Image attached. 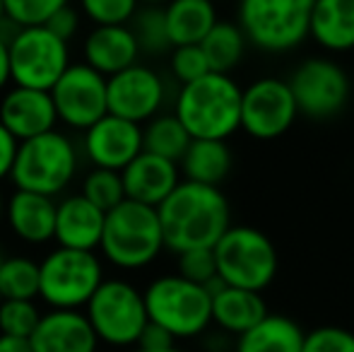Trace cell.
Listing matches in <instances>:
<instances>
[{
    "instance_id": "4316f807",
    "label": "cell",
    "mask_w": 354,
    "mask_h": 352,
    "mask_svg": "<svg viewBox=\"0 0 354 352\" xmlns=\"http://www.w3.org/2000/svg\"><path fill=\"white\" fill-rule=\"evenodd\" d=\"M201 51L207 61L210 73L229 75L234 68L241 63L246 51V39H243L239 24L234 22H217L201 44Z\"/></svg>"
},
{
    "instance_id": "ab89813d",
    "label": "cell",
    "mask_w": 354,
    "mask_h": 352,
    "mask_svg": "<svg viewBox=\"0 0 354 352\" xmlns=\"http://www.w3.org/2000/svg\"><path fill=\"white\" fill-rule=\"evenodd\" d=\"M17 145L19 142L0 126V178L10 176V169H12L15 155H17Z\"/></svg>"
},
{
    "instance_id": "7bdbcfd3",
    "label": "cell",
    "mask_w": 354,
    "mask_h": 352,
    "mask_svg": "<svg viewBox=\"0 0 354 352\" xmlns=\"http://www.w3.org/2000/svg\"><path fill=\"white\" fill-rule=\"evenodd\" d=\"M3 17H5V12H3V3H0V24H3Z\"/></svg>"
},
{
    "instance_id": "cb8c5ba5",
    "label": "cell",
    "mask_w": 354,
    "mask_h": 352,
    "mask_svg": "<svg viewBox=\"0 0 354 352\" xmlns=\"http://www.w3.org/2000/svg\"><path fill=\"white\" fill-rule=\"evenodd\" d=\"M217 12L207 0H176L164 10L169 46H201L217 24Z\"/></svg>"
},
{
    "instance_id": "603a6c76",
    "label": "cell",
    "mask_w": 354,
    "mask_h": 352,
    "mask_svg": "<svg viewBox=\"0 0 354 352\" xmlns=\"http://www.w3.org/2000/svg\"><path fill=\"white\" fill-rule=\"evenodd\" d=\"M5 212H8L10 230L19 239L29 241V244H44V241L53 239V227H56V203H53V198L17 191L10 198Z\"/></svg>"
},
{
    "instance_id": "9c48e42d",
    "label": "cell",
    "mask_w": 354,
    "mask_h": 352,
    "mask_svg": "<svg viewBox=\"0 0 354 352\" xmlns=\"http://www.w3.org/2000/svg\"><path fill=\"white\" fill-rule=\"evenodd\" d=\"M84 316L97 340L116 348L138 345V338L147 326L142 292L126 280H104L87 302Z\"/></svg>"
},
{
    "instance_id": "ffe728a7",
    "label": "cell",
    "mask_w": 354,
    "mask_h": 352,
    "mask_svg": "<svg viewBox=\"0 0 354 352\" xmlns=\"http://www.w3.org/2000/svg\"><path fill=\"white\" fill-rule=\"evenodd\" d=\"M138 53V39L133 29L128 27H97L87 39H84V58L94 73L99 75H118L126 68L136 66Z\"/></svg>"
},
{
    "instance_id": "d590c367",
    "label": "cell",
    "mask_w": 354,
    "mask_h": 352,
    "mask_svg": "<svg viewBox=\"0 0 354 352\" xmlns=\"http://www.w3.org/2000/svg\"><path fill=\"white\" fill-rule=\"evenodd\" d=\"M138 29L136 34L138 46L140 48H149V51H164L169 46L167 39V24H164V10H142L138 12Z\"/></svg>"
},
{
    "instance_id": "1f68e13d",
    "label": "cell",
    "mask_w": 354,
    "mask_h": 352,
    "mask_svg": "<svg viewBox=\"0 0 354 352\" xmlns=\"http://www.w3.org/2000/svg\"><path fill=\"white\" fill-rule=\"evenodd\" d=\"M63 0H5L3 12L10 22L19 24L22 29L46 27Z\"/></svg>"
},
{
    "instance_id": "d6a6232c",
    "label": "cell",
    "mask_w": 354,
    "mask_h": 352,
    "mask_svg": "<svg viewBox=\"0 0 354 352\" xmlns=\"http://www.w3.org/2000/svg\"><path fill=\"white\" fill-rule=\"evenodd\" d=\"M82 10L97 27H126V22L138 12L133 0H87Z\"/></svg>"
},
{
    "instance_id": "5b68a950",
    "label": "cell",
    "mask_w": 354,
    "mask_h": 352,
    "mask_svg": "<svg viewBox=\"0 0 354 352\" xmlns=\"http://www.w3.org/2000/svg\"><path fill=\"white\" fill-rule=\"evenodd\" d=\"M147 321L164 328L174 340L196 338L212 324V299L205 287L181 275H162L142 292Z\"/></svg>"
},
{
    "instance_id": "8fae6325",
    "label": "cell",
    "mask_w": 354,
    "mask_h": 352,
    "mask_svg": "<svg viewBox=\"0 0 354 352\" xmlns=\"http://www.w3.org/2000/svg\"><path fill=\"white\" fill-rule=\"evenodd\" d=\"M8 53L10 80L24 89L51 92V87L71 68L68 44L53 37L46 27L22 29L15 34V39L8 44Z\"/></svg>"
},
{
    "instance_id": "52a82bcc",
    "label": "cell",
    "mask_w": 354,
    "mask_h": 352,
    "mask_svg": "<svg viewBox=\"0 0 354 352\" xmlns=\"http://www.w3.org/2000/svg\"><path fill=\"white\" fill-rule=\"evenodd\" d=\"M311 0H246L239 29L246 44L268 53H287L308 39Z\"/></svg>"
},
{
    "instance_id": "bcb514c9",
    "label": "cell",
    "mask_w": 354,
    "mask_h": 352,
    "mask_svg": "<svg viewBox=\"0 0 354 352\" xmlns=\"http://www.w3.org/2000/svg\"><path fill=\"white\" fill-rule=\"evenodd\" d=\"M0 266H3V256H0Z\"/></svg>"
},
{
    "instance_id": "8992f818",
    "label": "cell",
    "mask_w": 354,
    "mask_h": 352,
    "mask_svg": "<svg viewBox=\"0 0 354 352\" xmlns=\"http://www.w3.org/2000/svg\"><path fill=\"white\" fill-rule=\"evenodd\" d=\"M77 169V152L66 136L51 131L17 145L12 176L17 191L53 198L73 181Z\"/></svg>"
},
{
    "instance_id": "f6af8a7d",
    "label": "cell",
    "mask_w": 354,
    "mask_h": 352,
    "mask_svg": "<svg viewBox=\"0 0 354 352\" xmlns=\"http://www.w3.org/2000/svg\"><path fill=\"white\" fill-rule=\"evenodd\" d=\"M0 217H3V196H0Z\"/></svg>"
},
{
    "instance_id": "e575fe53",
    "label": "cell",
    "mask_w": 354,
    "mask_h": 352,
    "mask_svg": "<svg viewBox=\"0 0 354 352\" xmlns=\"http://www.w3.org/2000/svg\"><path fill=\"white\" fill-rule=\"evenodd\" d=\"M183 280L193 285L205 287L212 277H217V266H214L212 249H193L186 254H178V272Z\"/></svg>"
},
{
    "instance_id": "44dd1931",
    "label": "cell",
    "mask_w": 354,
    "mask_h": 352,
    "mask_svg": "<svg viewBox=\"0 0 354 352\" xmlns=\"http://www.w3.org/2000/svg\"><path fill=\"white\" fill-rule=\"evenodd\" d=\"M308 37L321 48L345 53L354 48V0H318L311 3Z\"/></svg>"
},
{
    "instance_id": "484cf974",
    "label": "cell",
    "mask_w": 354,
    "mask_h": 352,
    "mask_svg": "<svg viewBox=\"0 0 354 352\" xmlns=\"http://www.w3.org/2000/svg\"><path fill=\"white\" fill-rule=\"evenodd\" d=\"M181 169L186 181L219 188L232 172V150L224 140H191L181 157Z\"/></svg>"
},
{
    "instance_id": "f1b7e54d",
    "label": "cell",
    "mask_w": 354,
    "mask_h": 352,
    "mask_svg": "<svg viewBox=\"0 0 354 352\" xmlns=\"http://www.w3.org/2000/svg\"><path fill=\"white\" fill-rule=\"evenodd\" d=\"M39 295V263L32 259H3L0 266V297L32 302Z\"/></svg>"
},
{
    "instance_id": "e0dca14e",
    "label": "cell",
    "mask_w": 354,
    "mask_h": 352,
    "mask_svg": "<svg viewBox=\"0 0 354 352\" xmlns=\"http://www.w3.org/2000/svg\"><path fill=\"white\" fill-rule=\"evenodd\" d=\"M121 181L126 201L140 203V205L154 207V210L181 183L178 181V165L162 160V157L147 155V152H140L121 172Z\"/></svg>"
},
{
    "instance_id": "ac0fdd59",
    "label": "cell",
    "mask_w": 354,
    "mask_h": 352,
    "mask_svg": "<svg viewBox=\"0 0 354 352\" xmlns=\"http://www.w3.org/2000/svg\"><path fill=\"white\" fill-rule=\"evenodd\" d=\"M97 335L87 316L80 311H51L44 314L29 338L34 352H94Z\"/></svg>"
},
{
    "instance_id": "4dcf8cb0",
    "label": "cell",
    "mask_w": 354,
    "mask_h": 352,
    "mask_svg": "<svg viewBox=\"0 0 354 352\" xmlns=\"http://www.w3.org/2000/svg\"><path fill=\"white\" fill-rule=\"evenodd\" d=\"M39 321H41V314L34 302L3 299L0 304V335L29 340L37 331Z\"/></svg>"
},
{
    "instance_id": "5bb4252c",
    "label": "cell",
    "mask_w": 354,
    "mask_h": 352,
    "mask_svg": "<svg viewBox=\"0 0 354 352\" xmlns=\"http://www.w3.org/2000/svg\"><path fill=\"white\" fill-rule=\"evenodd\" d=\"M164 102V82L152 68L131 66L106 80V111L109 116L123 118L136 126L152 121Z\"/></svg>"
},
{
    "instance_id": "7a4b0ae2",
    "label": "cell",
    "mask_w": 354,
    "mask_h": 352,
    "mask_svg": "<svg viewBox=\"0 0 354 352\" xmlns=\"http://www.w3.org/2000/svg\"><path fill=\"white\" fill-rule=\"evenodd\" d=\"M174 116L181 121L191 140L227 142V138L241 128V87L229 75L207 73L181 87Z\"/></svg>"
},
{
    "instance_id": "8d00e7d4",
    "label": "cell",
    "mask_w": 354,
    "mask_h": 352,
    "mask_svg": "<svg viewBox=\"0 0 354 352\" xmlns=\"http://www.w3.org/2000/svg\"><path fill=\"white\" fill-rule=\"evenodd\" d=\"M171 73L178 82L183 85H191V82L201 80L210 73L207 68V61L203 56L201 46H181L174 48L171 53Z\"/></svg>"
},
{
    "instance_id": "7c38bea8",
    "label": "cell",
    "mask_w": 354,
    "mask_h": 352,
    "mask_svg": "<svg viewBox=\"0 0 354 352\" xmlns=\"http://www.w3.org/2000/svg\"><path fill=\"white\" fill-rule=\"evenodd\" d=\"M297 118V104L282 77H261L241 89V128L253 140H277Z\"/></svg>"
},
{
    "instance_id": "83f0119b",
    "label": "cell",
    "mask_w": 354,
    "mask_h": 352,
    "mask_svg": "<svg viewBox=\"0 0 354 352\" xmlns=\"http://www.w3.org/2000/svg\"><path fill=\"white\" fill-rule=\"evenodd\" d=\"M191 145V136L174 113L154 116L142 131V152L178 165Z\"/></svg>"
},
{
    "instance_id": "7402d4cb",
    "label": "cell",
    "mask_w": 354,
    "mask_h": 352,
    "mask_svg": "<svg viewBox=\"0 0 354 352\" xmlns=\"http://www.w3.org/2000/svg\"><path fill=\"white\" fill-rule=\"evenodd\" d=\"M212 299V324H217L224 333L243 335L256 324H261L270 311L268 302L261 292L236 290V287H224Z\"/></svg>"
},
{
    "instance_id": "30bf717a",
    "label": "cell",
    "mask_w": 354,
    "mask_h": 352,
    "mask_svg": "<svg viewBox=\"0 0 354 352\" xmlns=\"http://www.w3.org/2000/svg\"><path fill=\"white\" fill-rule=\"evenodd\" d=\"M299 116L328 121L345 111L352 94L347 71L330 58H306L287 80Z\"/></svg>"
},
{
    "instance_id": "74e56055",
    "label": "cell",
    "mask_w": 354,
    "mask_h": 352,
    "mask_svg": "<svg viewBox=\"0 0 354 352\" xmlns=\"http://www.w3.org/2000/svg\"><path fill=\"white\" fill-rule=\"evenodd\" d=\"M77 24H80L77 12H75L71 5L63 3L61 8H58L56 12H53V17L48 19L46 29L53 34V37H58L61 41H66V44H68V39H71L73 34L77 32Z\"/></svg>"
},
{
    "instance_id": "f35d334b",
    "label": "cell",
    "mask_w": 354,
    "mask_h": 352,
    "mask_svg": "<svg viewBox=\"0 0 354 352\" xmlns=\"http://www.w3.org/2000/svg\"><path fill=\"white\" fill-rule=\"evenodd\" d=\"M174 343H176V340H174L171 335L167 333V331L159 328V326H154V324H149V321H147V326L142 328L140 338H138V345H140L142 352H164V350H171V348H176Z\"/></svg>"
},
{
    "instance_id": "f546056e",
    "label": "cell",
    "mask_w": 354,
    "mask_h": 352,
    "mask_svg": "<svg viewBox=\"0 0 354 352\" xmlns=\"http://www.w3.org/2000/svg\"><path fill=\"white\" fill-rule=\"evenodd\" d=\"M80 196L106 215L109 210H113V207L126 201L121 174H118V172H109V169H94L92 174H87V178H84L82 193H80Z\"/></svg>"
},
{
    "instance_id": "d6986e66",
    "label": "cell",
    "mask_w": 354,
    "mask_h": 352,
    "mask_svg": "<svg viewBox=\"0 0 354 352\" xmlns=\"http://www.w3.org/2000/svg\"><path fill=\"white\" fill-rule=\"evenodd\" d=\"M104 232V212L97 210L82 196H71L56 205V227L53 239H58L61 249L92 251L99 246Z\"/></svg>"
},
{
    "instance_id": "ba28073f",
    "label": "cell",
    "mask_w": 354,
    "mask_h": 352,
    "mask_svg": "<svg viewBox=\"0 0 354 352\" xmlns=\"http://www.w3.org/2000/svg\"><path fill=\"white\" fill-rule=\"evenodd\" d=\"M104 282V270L92 251L58 249L39 266V295L58 311H77Z\"/></svg>"
},
{
    "instance_id": "b9f144b4",
    "label": "cell",
    "mask_w": 354,
    "mask_h": 352,
    "mask_svg": "<svg viewBox=\"0 0 354 352\" xmlns=\"http://www.w3.org/2000/svg\"><path fill=\"white\" fill-rule=\"evenodd\" d=\"M10 82V53H8V41L0 37V89Z\"/></svg>"
},
{
    "instance_id": "d4e9b609",
    "label": "cell",
    "mask_w": 354,
    "mask_h": 352,
    "mask_svg": "<svg viewBox=\"0 0 354 352\" xmlns=\"http://www.w3.org/2000/svg\"><path fill=\"white\" fill-rule=\"evenodd\" d=\"M304 328L282 314H268L261 324L236 338L234 352H301Z\"/></svg>"
},
{
    "instance_id": "277c9868",
    "label": "cell",
    "mask_w": 354,
    "mask_h": 352,
    "mask_svg": "<svg viewBox=\"0 0 354 352\" xmlns=\"http://www.w3.org/2000/svg\"><path fill=\"white\" fill-rule=\"evenodd\" d=\"M99 246L104 256L118 268L138 270L149 266L164 249L157 210L140 203L123 201L104 215Z\"/></svg>"
},
{
    "instance_id": "ee69618b",
    "label": "cell",
    "mask_w": 354,
    "mask_h": 352,
    "mask_svg": "<svg viewBox=\"0 0 354 352\" xmlns=\"http://www.w3.org/2000/svg\"><path fill=\"white\" fill-rule=\"evenodd\" d=\"M138 352H142V350H138ZM164 352H183V350H178V348H171V350H164Z\"/></svg>"
},
{
    "instance_id": "2e32d148",
    "label": "cell",
    "mask_w": 354,
    "mask_h": 352,
    "mask_svg": "<svg viewBox=\"0 0 354 352\" xmlns=\"http://www.w3.org/2000/svg\"><path fill=\"white\" fill-rule=\"evenodd\" d=\"M56 118V109L48 92L15 87L0 102V126L17 142L51 133Z\"/></svg>"
},
{
    "instance_id": "836d02e7",
    "label": "cell",
    "mask_w": 354,
    "mask_h": 352,
    "mask_svg": "<svg viewBox=\"0 0 354 352\" xmlns=\"http://www.w3.org/2000/svg\"><path fill=\"white\" fill-rule=\"evenodd\" d=\"M301 352H354V333L340 326H321L304 335Z\"/></svg>"
},
{
    "instance_id": "4fadbf2b",
    "label": "cell",
    "mask_w": 354,
    "mask_h": 352,
    "mask_svg": "<svg viewBox=\"0 0 354 352\" xmlns=\"http://www.w3.org/2000/svg\"><path fill=\"white\" fill-rule=\"evenodd\" d=\"M56 116L73 128H92L106 116V77L89 66H71L51 87Z\"/></svg>"
},
{
    "instance_id": "9a60e30c",
    "label": "cell",
    "mask_w": 354,
    "mask_h": 352,
    "mask_svg": "<svg viewBox=\"0 0 354 352\" xmlns=\"http://www.w3.org/2000/svg\"><path fill=\"white\" fill-rule=\"evenodd\" d=\"M84 152L97 165V169H109L121 174L142 152V128L116 116H104L84 136Z\"/></svg>"
},
{
    "instance_id": "6da1fadb",
    "label": "cell",
    "mask_w": 354,
    "mask_h": 352,
    "mask_svg": "<svg viewBox=\"0 0 354 352\" xmlns=\"http://www.w3.org/2000/svg\"><path fill=\"white\" fill-rule=\"evenodd\" d=\"M164 249L186 254L212 249L232 227L229 201L219 188L181 181L171 196L157 207Z\"/></svg>"
},
{
    "instance_id": "60d3db41",
    "label": "cell",
    "mask_w": 354,
    "mask_h": 352,
    "mask_svg": "<svg viewBox=\"0 0 354 352\" xmlns=\"http://www.w3.org/2000/svg\"><path fill=\"white\" fill-rule=\"evenodd\" d=\"M0 352H34V350H32V345H29V340L0 335Z\"/></svg>"
},
{
    "instance_id": "3957f363",
    "label": "cell",
    "mask_w": 354,
    "mask_h": 352,
    "mask_svg": "<svg viewBox=\"0 0 354 352\" xmlns=\"http://www.w3.org/2000/svg\"><path fill=\"white\" fill-rule=\"evenodd\" d=\"M217 277L227 287L261 292L275 280L280 256L266 232L248 225H232L212 246Z\"/></svg>"
}]
</instances>
